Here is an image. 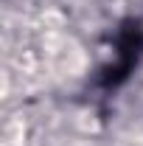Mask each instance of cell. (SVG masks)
<instances>
[{
    "label": "cell",
    "mask_w": 143,
    "mask_h": 146,
    "mask_svg": "<svg viewBox=\"0 0 143 146\" xmlns=\"http://www.w3.org/2000/svg\"><path fill=\"white\" fill-rule=\"evenodd\" d=\"M140 48H143V31L140 25L135 23H129V28L124 31L121 36V51H118V62L109 68L107 73V84H118V82H124L129 70L135 68V62H138V56H140Z\"/></svg>",
    "instance_id": "obj_1"
}]
</instances>
